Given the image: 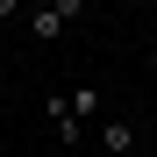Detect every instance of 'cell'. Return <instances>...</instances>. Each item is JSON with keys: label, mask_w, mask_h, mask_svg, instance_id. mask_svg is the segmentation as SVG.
Segmentation results:
<instances>
[{"label": "cell", "mask_w": 157, "mask_h": 157, "mask_svg": "<svg viewBox=\"0 0 157 157\" xmlns=\"http://www.w3.org/2000/svg\"><path fill=\"white\" fill-rule=\"evenodd\" d=\"M43 121L57 128V143H86V121L71 114V100H64V93H50V100H43Z\"/></svg>", "instance_id": "obj_1"}, {"label": "cell", "mask_w": 157, "mask_h": 157, "mask_svg": "<svg viewBox=\"0 0 157 157\" xmlns=\"http://www.w3.org/2000/svg\"><path fill=\"white\" fill-rule=\"evenodd\" d=\"M100 143H107V157H128V150H136V121H107V128H100Z\"/></svg>", "instance_id": "obj_2"}, {"label": "cell", "mask_w": 157, "mask_h": 157, "mask_svg": "<svg viewBox=\"0 0 157 157\" xmlns=\"http://www.w3.org/2000/svg\"><path fill=\"white\" fill-rule=\"evenodd\" d=\"M64 100H71V114H78V121H86V114H100V107H107V100H100V86H71Z\"/></svg>", "instance_id": "obj_3"}, {"label": "cell", "mask_w": 157, "mask_h": 157, "mask_svg": "<svg viewBox=\"0 0 157 157\" xmlns=\"http://www.w3.org/2000/svg\"><path fill=\"white\" fill-rule=\"evenodd\" d=\"M57 29H64L57 7H36V14H29V36H57Z\"/></svg>", "instance_id": "obj_4"}, {"label": "cell", "mask_w": 157, "mask_h": 157, "mask_svg": "<svg viewBox=\"0 0 157 157\" xmlns=\"http://www.w3.org/2000/svg\"><path fill=\"white\" fill-rule=\"evenodd\" d=\"M50 7H57V21H78V14H86V0H50Z\"/></svg>", "instance_id": "obj_5"}, {"label": "cell", "mask_w": 157, "mask_h": 157, "mask_svg": "<svg viewBox=\"0 0 157 157\" xmlns=\"http://www.w3.org/2000/svg\"><path fill=\"white\" fill-rule=\"evenodd\" d=\"M14 14H21V0H0V21H14Z\"/></svg>", "instance_id": "obj_6"}]
</instances>
